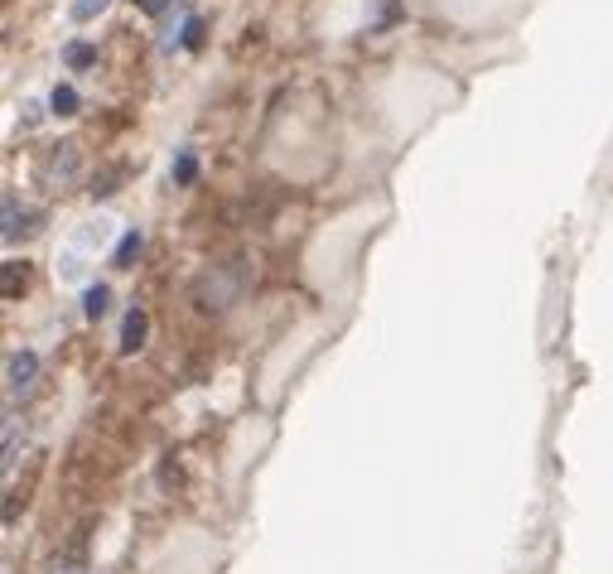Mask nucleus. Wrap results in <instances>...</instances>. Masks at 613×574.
<instances>
[{
  "mask_svg": "<svg viewBox=\"0 0 613 574\" xmlns=\"http://www.w3.org/2000/svg\"><path fill=\"white\" fill-rule=\"evenodd\" d=\"M63 63H68L73 73H83V68H92V63H97V49L78 39V44H68V49H63Z\"/></svg>",
  "mask_w": 613,
  "mask_h": 574,
  "instance_id": "obj_5",
  "label": "nucleus"
},
{
  "mask_svg": "<svg viewBox=\"0 0 613 574\" xmlns=\"http://www.w3.org/2000/svg\"><path fill=\"white\" fill-rule=\"evenodd\" d=\"M107 5H112V0H73V20H78V25H87V20H97Z\"/></svg>",
  "mask_w": 613,
  "mask_h": 574,
  "instance_id": "obj_8",
  "label": "nucleus"
},
{
  "mask_svg": "<svg viewBox=\"0 0 613 574\" xmlns=\"http://www.w3.org/2000/svg\"><path fill=\"white\" fill-rule=\"evenodd\" d=\"M140 10H145V15H165L169 0H140Z\"/></svg>",
  "mask_w": 613,
  "mask_h": 574,
  "instance_id": "obj_12",
  "label": "nucleus"
},
{
  "mask_svg": "<svg viewBox=\"0 0 613 574\" xmlns=\"http://www.w3.org/2000/svg\"><path fill=\"white\" fill-rule=\"evenodd\" d=\"M145 333H150V319H145V309H126V324H121V353L131 357L145 348Z\"/></svg>",
  "mask_w": 613,
  "mask_h": 574,
  "instance_id": "obj_2",
  "label": "nucleus"
},
{
  "mask_svg": "<svg viewBox=\"0 0 613 574\" xmlns=\"http://www.w3.org/2000/svg\"><path fill=\"white\" fill-rule=\"evenodd\" d=\"M194 174H198V160H194V150H184V155H179V164H174V184H189Z\"/></svg>",
  "mask_w": 613,
  "mask_h": 574,
  "instance_id": "obj_10",
  "label": "nucleus"
},
{
  "mask_svg": "<svg viewBox=\"0 0 613 574\" xmlns=\"http://www.w3.org/2000/svg\"><path fill=\"white\" fill-rule=\"evenodd\" d=\"M107 304H112V290H107V285H87L83 290V314L87 319H102V314H107Z\"/></svg>",
  "mask_w": 613,
  "mask_h": 574,
  "instance_id": "obj_4",
  "label": "nucleus"
},
{
  "mask_svg": "<svg viewBox=\"0 0 613 574\" xmlns=\"http://www.w3.org/2000/svg\"><path fill=\"white\" fill-rule=\"evenodd\" d=\"M179 44H184V49H203V20H198V15L184 20V39H179Z\"/></svg>",
  "mask_w": 613,
  "mask_h": 574,
  "instance_id": "obj_9",
  "label": "nucleus"
},
{
  "mask_svg": "<svg viewBox=\"0 0 613 574\" xmlns=\"http://www.w3.org/2000/svg\"><path fill=\"white\" fill-rule=\"evenodd\" d=\"M20 222H29L25 208H15V193H5V242H15L20 232H29V227H20Z\"/></svg>",
  "mask_w": 613,
  "mask_h": 574,
  "instance_id": "obj_6",
  "label": "nucleus"
},
{
  "mask_svg": "<svg viewBox=\"0 0 613 574\" xmlns=\"http://www.w3.org/2000/svg\"><path fill=\"white\" fill-rule=\"evenodd\" d=\"M78 107H83V97H78L68 82H58L54 92H49V111H54V116H78Z\"/></svg>",
  "mask_w": 613,
  "mask_h": 574,
  "instance_id": "obj_3",
  "label": "nucleus"
},
{
  "mask_svg": "<svg viewBox=\"0 0 613 574\" xmlns=\"http://www.w3.org/2000/svg\"><path fill=\"white\" fill-rule=\"evenodd\" d=\"M34 372H39V353H29V348H20V353L5 357V386H10V396L15 391H29V382H34Z\"/></svg>",
  "mask_w": 613,
  "mask_h": 574,
  "instance_id": "obj_1",
  "label": "nucleus"
},
{
  "mask_svg": "<svg viewBox=\"0 0 613 574\" xmlns=\"http://www.w3.org/2000/svg\"><path fill=\"white\" fill-rule=\"evenodd\" d=\"M15 285H25V275H15V261L5 266V295H15Z\"/></svg>",
  "mask_w": 613,
  "mask_h": 574,
  "instance_id": "obj_11",
  "label": "nucleus"
},
{
  "mask_svg": "<svg viewBox=\"0 0 613 574\" xmlns=\"http://www.w3.org/2000/svg\"><path fill=\"white\" fill-rule=\"evenodd\" d=\"M140 246H145V237H140V227H131V232L121 237V246H116V266H121V271H126V266L140 256Z\"/></svg>",
  "mask_w": 613,
  "mask_h": 574,
  "instance_id": "obj_7",
  "label": "nucleus"
}]
</instances>
